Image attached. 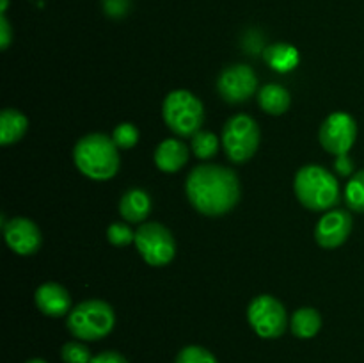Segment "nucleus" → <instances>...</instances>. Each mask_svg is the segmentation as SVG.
Segmentation results:
<instances>
[{"label":"nucleus","mask_w":364,"mask_h":363,"mask_svg":"<svg viewBox=\"0 0 364 363\" xmlns=\"http://www.w3.org/2000/svg\"><path fill=\"white\" fill-rule=\"evenodd\" d=\"M187 196L191 205L205 216H224L240 199L237 174L219 164L198 166L187 177Z\"/></svg>","instance_id":"1"},{"label":"nucleus","mask_w":364,"mask_h":363,"mask_svg":"<svg viewBox=\"0 0 364 363\" xmlns=\"http://www.w3.org/2000/svg\"><path fill=\"white\" fill-rule=\"evenodd\" d=\"M78 171L91 180H109L119 171V153L112 137L105 134H89L78 139L73 149Z\"/></svg>","instance_id":"2"},{"label":"nucleus","mask_w":364,"mask_h":363,"mask_svg":"<svg viewBox=\"0 0 364 363\" xmlns=\"http://www.w3.org/2000/svg\"><path fill=\"white\" fill-rule=\"evenodd\" d=\"M295 196L309 210L323 212L340 201V185L322 166H304L295 174Z\"/></svg>","instance_id":"3"},{"label":"nucleus","mask_w":364,"mask_h":363,"mask_svg":"<svg viewBox=\"0 0 364 363\" xmlns=\"http://www.w3.org/2000/svg\"><path fill=\"white\" fill-rule=\"evenodd\" d=\"M66 324L75 338L92 342L107 337L114 330L116 315L109 302L91 299L75 306L68 315Z\"/></svg>","instance_id":"4"},{"label":"nucleus","mask_w":364,"mask_h":363,"mask_svg":"<svg viewBox=\"0 0 364 363\" xmlns=\"http://www.w3.org/2000/svg\"><path fill=\"white\" fill-rule=\"evenodd\" d=\"M164 121L180 137H194L205 120L203 103L191 91L178 89L169 93L162 107Z\"/></svg>","instance_id":"5"},{"label":"nucleus","mask_w":364,"mask_h":363,"mask_svg":"<svg viewBox=\"0 0 364 363\" xmlns=\"http://www.w3.org/2000/svg\"><path fill=\"white\" fill-rule=\"evenodd\" d=\"M223 144L231 162L242 164L251 159L259 144V128L247 114H237L223 130Z\"/></svg>","instance_id":"6"},{"label":"nucleus","mask_w":364,"mask_h":363,"mask_svg":"<svg viewBox=\"0 0 364 363\" xmlns=\"http://www.w3.org/2000/svg\"><path fill=\"white\" fill-rule=\"evenodd\" d=\"M135 246L142 258L153 267L167 265L176 253L173 235L160 223L141 224L135 231Z\"/></svg>","instance_id":"7"},{"label":"nucleus","mask_w":364,"mask_h":363,"mask_svg":"<svg viewBox=\"0 0 364 363\" xmlns=\"http://www.w3.org/2000/svg\"><path fill=\"white\" fill-rule=\"evenodd\" d=\"M247 320L262 338H277L288 326L287 310L272 295H258L247 308Z\"/></svg>","instance_id":"8"},{"label":"nucleus","mask_w":364,"mask_h":363,"mask_svg":"<svg viewBox=\"0 0 364 363\" xmlns=\"http://www.w3.org/2000/svg\"><path fill=\"white\" fill-rule=\"evenodd\" d=\"M358 137L355 120L347 112H334L320 128V142L333 155H347Z\"/></svg>","instance_id":"9"},{"label":"nucleus","mask_w":364,"mask_h":363,"mask_svg":"<svg viewBox=\"0 0 364 363\" xmlns=\"http://www.w3.org/2000/svg\"><path fill=\"white\" fill-rule=\"evenodd\" d=\"M258 85L255 70L247 64H235L226 68L217 80V89L223 100L230 103H240L251 98Z\"/></svg>","instance_id":"10"},{"label":"nucleus","mask_w":364,"mask_h":363,"mask_svg":"<svg viewBox=\"0 0 364 363\" xmlns=\"http://www.w3.org/2000/svg\"><path fill=\"white\" fill-rule=\"evenodd\" d=\"M4 238L7 246L21 256L34 255L41 248L43 242L39 228L25 217H14L9 223L4 224Z\"/></svg>","instance_id":"11"},{"label":"nucleus","mask_w":364,"mask_h":363,"mask_svg":"<svg viewBox=\"0 0 364 363\" xmlns=\"http://www.w3.org/2000/svg\"><path fill=\"white\" fill-rule=\"evenodd\" d=\"M352 231V217L347 210H331L315 228V238L322 248L333 249L343 244Z\"/></svg>","instance_id":"12"},{"label":"nucleus","mask_w":364,"mask_h":363,"mask_svg":"<svg viewBox=\"0 0 364 363\" xmlns=\"http://www.w3.org/2000/svg\"><path fill=\"white\" fill-rule=\"evenodd\" d=\"M36 306L39 312H43L48 317H63L70 315L71 312V295L63 285L55 283V281H48V283L41 285L36 290Z\"/></svg>","instance_id":"13"},{"label":"nucleus","mask_w":364,"mask_h":363,"mask_svg":"<svg viewBox=\"0 0 364 363\" xmlns=\"http://www.w3.org/2000/svg\"><path fill=\"white\" fill-rule=\"evenodd\" d=\"M188 148L180 139H166L155 152V164L164 173H176L187 164Z\"/></svg>","instance_id":"14"},{"label":"nucleus","mask_w":364,"mask_h":363,"mask_svg":"<svg viewBox=\"0 0 364 363\" xmlns=\"http://www.w3.org/2000/svg\"><path fill=\"white\" fill-rule=\"evenodd\" d=\"M151 210V198L142 189H130L119 201V212L128 223H142Z\"/></svg>","instance_id":"15"},{"label":"nucleus","mask_w":364,"mask_h":363,"mask_svg":"<svg viewBox=\"0 0 364 363\" xmlns=\"http://www.w3.org/2000/svg\"><path fill=\"white\" fill-rule=\"evenodd\" d=\"M28 128L25 114L16 109H4L0 114V144L9 146L20 141Z\"/></svg>","instance_id":"16"},{"label":"nucleus","mask_w":364,"mask_h":363,"mask_svg":"<svg viewBox=\"0 0 364 363\" xmlns=\"http://www.w3.org/2000/svg\"><path fill=\"white\" fill-rule=\"evenodd\" d=\"M258 103L267 114L279 116V114L287 112L290 107V93L283 85L267 84L259 89Z\"/></svg>","instance_id":"17"},{"label":"nucleus","mask_w":364,"mask_h":363,"mask_svg":"<svg viewBox=\"0 0 364 363\" xmlns=\"http://www.w3.org/2000/svg\"><path fill=\"white\" fill-rule=\"evenodd\" d=\"M263 56H265L267 64L279 73L291 71L299 64V52L291 45H284V43L269 46Z\"/></svg>","instance_id":"18"},{"label":"nucleus","mask_w":364,"mask_h":363,"mask_svg":"<svg viewBox=\"0 0 364 363\" xmlns=\"http://www.w3.org/2000/svg\"><path fill=\"white\" fill-rule=\"evenodd\" d=\"M291 333L299 338H313L322 327V317L315 308H301L291 317Z\"/></svg>","instance_id":"19"},{"label":"nucleus","mask_w":364,"mask_h":363,"mask_svg":"<svg viewBox=\"0 0 364 363\" xmlns=\"http://www.w3.org/2000/svg\"><path fill=\"white\" fill-rule=\"evenodd\" d=\"M345 201L348 209L364 212V169L358 171L345 187Z\"/></svg>","instance_id":"20"},{"label":"nucleus","mask_w":364,"mask_h":363,"mask_svg":"<svg viewBox=\"0 0 364 363\" xmlns=\"http://www.w3.org/2000/svg\"><path fill=\"white\" fill-rule=\"evenodd\" d=\"M192 149L198 159H212L219 149V139L210 132H201L192 137Z\"/></svg>","instance_id":"21"},{"label":"nucleus","mask_w":364,"mask_h":363,"mask_svg":"<svg viewBox=\"0 0 364 363\" xmlns=\"http://www.w3.org/2000/svg\"><path fill=\"white\" fill-rule=\"evenodd\" d=\"M174 363H217V359L208 349L201 347V345H188L178 352Z\"/></svg>","instance_id":"22"},{"label":"nucleus","mask_w":364,"mask_h":363,"mask_svg":"<svg viewBox=\"0 0 364 363\" xmlns=\"http://www.w3.org/2000/svg\"><path fill=\"white\" fill-rule=\"evenodd\" d=\"M60 358L64 363H91L92 356L82 342H68L60 349Z\"/></svg>","instance_id":"23"},{"label":"nucleus","mask_w":364,"mask_h":363,"mask_svg":"<svg viewBox=\"0 0 364 363\" xmlns=\"http://www.w3.org/2000/svg\"><path fill=\"white\" fill-rule=\"evenodd\" d=\"M112 141L116 142L117 148L121 149L134 148L139 141V130L135 128V125L132 123L117 125L112 132Z\"/></svg>","instance_id":"24"},{"label":"nucleus","mask_w":364,"mask_h":363,"mask_svg":"<svg viewBox=\"0 0 364 363\" xmlns=\"http://www.w3.org/2000/svg\"><path fill=\"white\" fill-rule=\"evenodd\" d=\"M107 238L112 246H128L130 242H135V233L132 228L124 223H112L107 230Z\"/></svg>","instance_id":"25"},{"label":"nucleus","mask_w":364,"mask_h":363,"mask_svg":"<svg viewBox=\"0 0 364 363\" xmlns=\"http://www.w3.org/2000/svg\"><path fill=\"white\" fill-rule=\"evenodd\" d=\"M103 9L107 16L123 18L130 11V0H103Z\"/></svg>","instance_id":"26"},{"label":"nucleus","mask_w":364,"mask_h":363,"mask_svg":"<svg viewBox=\"0 0 364 363\" xmlns=\"http://www.w3.org/2000/svg\"><path fill=\"white\" fill-rule=\"evenodd\" d=\"M91 363H128V359L124 358L121 352L105 351V352H100V354L92 356Z\"/></svg>","instance_id":"27"},{"label":"nucleus","mask_w":364,"mask_h":363,"mask_svg":"<svg viewBox=\"0 0 364 363\" xmlns=\"http://www.w3.org/2000/svg\"><path fill=\"white\" fill-rule=\"evenodd\" d=\"M11 43V25L7 21V18L4 16L0 18V48L6 50Z\"/></svg>","instance_id":"28"},{"label":"nucleus","mask_w":364,"mask_h":363,"mask_svg":"<svg viewBox=\"0 0 364 363\" xmlns=\"http://www.w3.org/2000/svg\"><path fill=\"white\" fill-rule=\"evenodd\" d=\"M336 169L338 173L347 177V174H350L352 169H354V164H352V160L348 159V155H340L336 157Z\"/></svg>","instance_id":"29"},{"label":"nucleus","mask_w":364,"mask_h":363,"mask_svg":"<svg viewBox=\"0 0 364 363\" xmlns=\"http://www.w3.org/2000/svg\"><path fill=\"white\" fill-rule=\"evenodd\" d=\"M25 363H46L45 359H41V358H32V359H28V362H25Z\"/></svg>","instance_id":"30"},{"label":"nucleus","mask_w":364,"mask_h":363,"mask_svg":"<svg viewBox=\"0 0 364 363\" xmlns=\"http://www.w3.org/2000/svg\"><path fill=\"white\" fill-rule=\"evenodd\" d=\"M6 9H7V0H2V14L6 13Z\"/></svg>","instance_id":"31"}]
</instances>
